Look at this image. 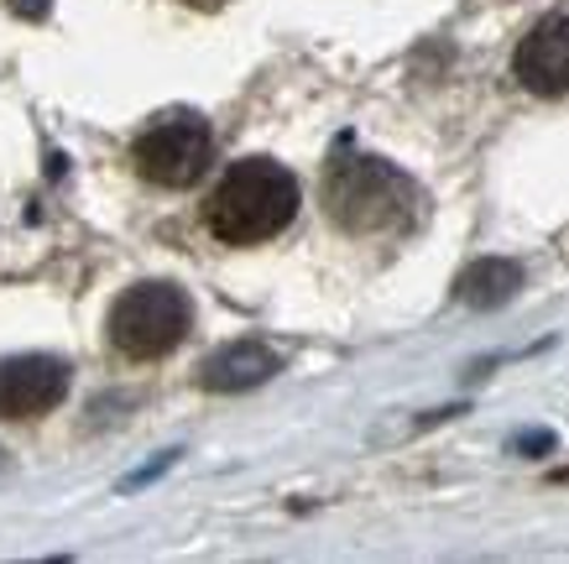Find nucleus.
Segmentation results:
<instances>
[{"label": "nucleus", "instance_id": "1", "mask_svg": "<svg viewBox=\"0 0 569 564\" xmlns=\"http://www.w3.org/2000/svg\"><path fill=\"white\" fill-rule=\"evenodd\" d=\"M298 215V178L272 157H246L224 168L204 205V225L224 246H257L288 230Z\"/></svg>", "mask_w": 569, "mask_h": 564}, {"label": "nucleus", "instance_id": "2", "mask_svg": "<svg viewBox=\"0 0 569 564\" xmlns=\"http://www.w3.org/2000/svg\"><path fill=\"white\" fill-rule=\"evenodd\" d=\"M325 205L335 225L371 236V230H392L408 220L413 184L381 157H340L325 172Z\"/></svg>", "mask_w": 569, "mask_h": 564}, {"label": "nucleus", "instance_id": "3", "mask_svg": "<svg viewBox=\"0 0 569 564\" xmlns=\"http://www.w3.org/2000/svg\"><path fill=\"white\" fill-rule=\"evenodd\" d=\"M193 325V304L173 283H141L110 308V345L126 360H157L178 350Z\"/></svg>", "mask_w": 569, "mask_h": 564}, {"label": "nucleus", "instance_id": "4", "mask_svg": "<svg viewBox=\"0 0 569 564\" xmlns=\"http://www.w3.org/2000/svg\"><path fill=\"white\" fill-rule=\"evenodd\" d=\"M131 162L157 188H189L214 162V137L199 116H162L152 131H141Z\"/></svg>", "mask_w": 569, "mask_h": 564}, {"label": "nucleus", "instance_id": "5", "mask_svg": "<svg viewBox=\"0 0 569 564\" xmlns=\"http://www.w3.org/2000/svg\"><path fill=\"white\" fill-rule=\"evenodd\" d=\"M69 366L58 356H11L0 360V418H37L63 403Z\"/></svg>", "mask_w": 569, "mask_h": 564}, {"label": "nucleus", "instance_id": "6", "mask_svg": "<svg viewBox=\"0 0 569 564\" xmlns=\"http://www.w3.org/2000/svg\"><path fill=\"white\" fill-rule=\"evenodd\" d=\"M522 89L533 95H569V17H543L533 32L518 42L512 58Z\"/></svg>", "mask_w": 569, "mask_h": 564}, {"label": "nucleus", "instance_id": "7", "mask_svg": "<svg viewBox=\"0 0 569 564\" xmlns=\"http://www.w3.org/2000/svg\"><path fill=\"white\" fill-rule=\"evenodd\" d=\"M277 372V356L267 350V345L257 340H241V345H224V350H214V356L204 360V382L209 393H246V387H257V382H267V376Z\"/></svg>", "mask_w": 569, "mask_h": 564}, {"label": "nucleus", "instance_id": "8", "mask_svg": "<svg viewBox=\"0 0 569 564\" xmlns=\"http://www.w3.org/2000/svg\"><path fill=\"white\" fill-rule=\"evenodd\" d=\"M522 288V267L518 261H507V257H486V261H476V267H466L460 273V304H470V308H501L512 293Z\"/></svg>", "mask_w": 569, "mask_h": 564}, {"label": "nucleus", "instance_id": "9", "mask_svg": "<svg viewBox=\"0 0 569 564\" xmlns=\"http://www.w3.org/2000/svg\"><path fill=\"white\" fill-rule=\"evenodd\" d=\"M11 11H17V17H42L48 0H11Z\"/></svg>", "mask_w": 569, "mask_h": 564}, {"label": "nucleus", "instance_id": "10", "mask_svg": "<svg viewBox=\"0 0 569 564\" xmlns=\"http://www.w3.org/2000/svg\"><path fill=\"white\" fill-rule=\"evenodd\" d=\"M189 6H220V0H189Z\"/></svg>", "mask_w": 569, "mask_h": 564}]
</instances>
